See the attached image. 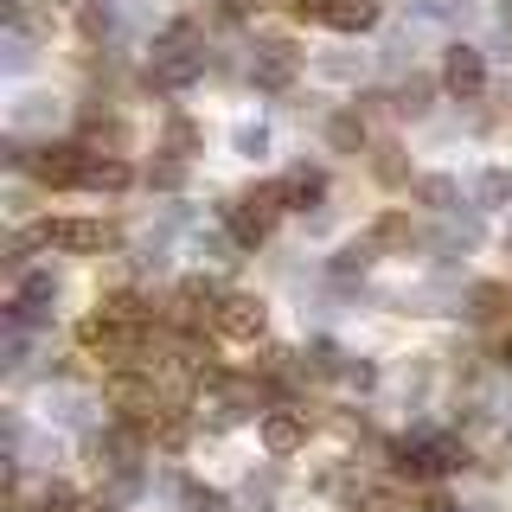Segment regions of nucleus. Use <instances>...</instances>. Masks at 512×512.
<instances>
[{
    "mask_svg": "<svg viewBox=\"0 0 512 512\" xmlns=\"http://www.w3.org/2000/svg\"><path fill=\"white\" fill-rule=\"evenodd\" d=\"M365 237H372L378 250H410V244H416V231H410V218H404V212H384Z\"/></svg>",
    "mask_w": 512,
    "mask_h": 512,
    "instance_id": "obj_15",
    "label": "nucleus"
},
{
    "mask_svg": "<svg viewBox=\"0 0 512 512\" xmlns=\"http://www.w3.org/2000/svg\"><path fill=\"white\" fill-rule=\"evenodd\" d=\"M346 506H352V512H404L397 487H372V480H359V493H352Z\"/></svg>",
    "mask_w": 512,
    "mask_h": 512,
    "instance_id": "obj_19",
    "label": "nucleus"
},
{
    "mask_svg": "<svg viewBox=\"0 0 512 512\" xmlns=\"http://www.w3.org/2000/svg\"><path fill=\"white\" fill-rule=\"evenodd\" d=\"M308 436H314V416L295 410V404H282V410L263 416V448H269V455H295V448H308Z\"/></svg>",
    "mask_w": 512,
    "mask_h": 512,
    "instance_id": "obj_7",
    "label": "nucleus"
},
{
    "mask_svg": "<svg viewBox=\"0 0 512 512\" xmlns=\"http://www.w3.org/2000/svg\"><path fill=\"white\" fill-rule=\"evenodd\" d=\"M128 180H135V167H128L122 154H84V180H77V186H90V192H122Z\"/></svg>",
    "mask_w": 512,
    "mask_h": 512,
    "instance_id": "obj_11",
    "label": "nucleus"
},
{
    "mask_svg": "<svg viewBox=\"0 0 512 512\" xmlns=\"http://www.w3.org/2000/svg\"><path fill=\"white\" fill-rule=\"evenodd\" d=\"M346 384H352V391H372V384H378V365L372 359H346V372H340Z\"/></svg>",
    "mask_w": 512,
    "mask_h": 512,
    "instance_id": "obj_24",
    "label": "nucleus"
},
{
    "mask_svg": "<svg viewBox=\"0 0 512 512\" xmlns=\"http://www.w3.org/2000/svg\"><path fill=\"white\" fill-rule=\"evenodd\" d=\"M84 154L90 148H71V141H45V148H32L26 154V173H32V180H39V186H77V180H84Z\"/></svg>",
    "mask_w": 512,
    "mask_h": 512,
    "instance_id": "obj_4",
    "label": "nucleus"
},
{
    "mask_svg": "<svg viewBox=\"0 0 512 512\" xmlns=\"http://www.w3.org/2000/svg\"><path fill=\"white\" fill-rule=\"evenodd\" d=\"M506 301H512L506 282H480V288H468V320L493 327V320H506Z\"/></svg>",
    "mask_w": 512,
    "mask_h": 512,
    "instance_id": "obj_13",
    "label": "nucleus"
},
{
    "mask_svg": "<svg viewBox=\"0 0 512 512\" xmlns=\"http://www.w3.org/2000/svg\"><path fill=\"white\" fill-rule=\"evenodd\" d=\"M378 180H404V160H397V148H378Z\"/></svg>",
    "mask_w": 512,
    "mask_h": 512,
    "instance_id": "obj_26",
    "label": "nucleus"
},
{
    "mask_svg": "<svg viewBox=\"0 0 512 512\" xmlns=\"http://www.w3.org/2000/svg\"><path fill=\"white\" fill-rule=\"evenodd\" d=\"M500 372H512V333L500 340Z\"/></svg>",
    "mask_w": 512,
    "mask_h": 512,
    "instance_id": "obj_30",
    "label": "nucleus"
},
{
    "mask_svg": "<svg viewBox=\"0 0 512 512\" xmlns=\"http://www.w3.org/2000/svg\"><path fill=\"white\" fill-rule=\"evenodd\" d=\"M423 512H468V506H461L455 493H429V500H423Z\"/></svg>",
    "mask_w": 512,
    "mask_h": 512,
    "instance_id": "obj_28",
    "label": "nucleus"
},
{
    "mask_svg": "<svg viewBox=\"0 0 512 512\" xmlns=\"http://www.w3.org/2000/svg\"><path fill=\"white\" fill-rule=\"evenodd\" d=\"M39 237H45V250H71V256H96L116 244V231L103 218H52V224H39Z\"/></svg>",
    "mask_w": 512,
    "mask_h": 512,
    "instance_id": "obj_2",
    "label": "nucleus"
},
{
    "mask_svg": "<svg viewBox=\"0 0 512 512\" xmlns=\"http://www.w3.org/2000/svg\"><path fill=\"white\" fill-rule=\"evenodd\" d=\"M506 250H512V237H506Z\"/></svg>",
    "mask_w": 512,
    "mask_h": 512,
    "instance_id": "obj_33",
    "label": "nucleus"
},
{
    "mask_svg": "<svg viewBox=\"0 0 512 512\" xmlns=\"http://www.w3.org/2000/svg\"><path fill=\"white\" fill-rule=\"evenodd\" d=\"M263 148H269V135H263V128H244V135H237V154H250V160H256Z\"/></svg>",
    "mask_w": 512,
    "mask_h": 512,
    "instance_id": "obj_27",
    "label": "nucleus"
},
{
    "mask_svg": "<svg viewBox=\"0 0 512 512\" xmlns=\"http://www.w3.org/2000/svg\"><path fill=\"white\" fill-rule=\"evenodd\" d=\"M276 212H288L282 186H250V192H237V199L224 205V231H231L237 250H256L269 237V224H276Z\"/></svg>",
    "mask_w": 512,
    "mask_h": 512,
    "instance_id": "obj_1",
    "label": "nucleus"
},
{
    "mask_svg": "<svg viewBox=\"0 0 512 512\" xmlns=\"http://www.w3.org/2000/svg\"><path fill=\"white\" fill-rule=\"evenodd\" d=\"M199 77H205V45L199 52H154V64H148L154 90H186V84H199Z\"/></svg>",
    "mask_w": 512,
    "mask_h": 512,
    "instance_id": "obj_8",
    "label": "nucleus"
},
{
    "mask_svg": "<svg viewBox=\"0 0 512 512\" xmlns=\"http://www.w3.org/2000/svg\"><path fill=\"white\" fill-rule=\"evenodd\" d=\"M416 199H423L429 212H455V205H461V186L448 180V173H429V180H416Z\"/></svg>",
    "mask_w": 512,
    "mask_h": 512,
    "instance_id": "obj_16",
    "label": "nucleus"
},
{
    "mask_svg": "<svg viewBox=\"0 0 512 512\" xmlns=\"http://www.w3.org/2000/svg\"><path fill=\"white\" fill-rule=\"evenodd\" d=\"M320 20H327L333 32H372L378 26V0H327Z\"/></svg>",
    "mask_w": 512,
    "mask_h": 512,
    "instance_id": "obj_12",
    "label": "nucleus"
},
{
    "mask_svg": "<svg viewBox=\"0 0 512 512\" xmlns=\"http://www.w3.org/2000/svg\"><path fill=\"white\" fill-rule=\"evenodd\" d=\"M52 301H58V282H52V269H32V276H20V288H13V301H7V320H20V327H39V320L52 314Z\"/></svg>",
    "mask_w": 512,
    "mask_h": 512,
    "instance_id": "obj_6",
    "label": "nucleus"
},
{
    "mask_svg": "<svg viewBox=\"0 0 512 512\" xmlns=\"http://www.w3.org/2000/svg\"><path fill=\"white\" fill-rule=\"evenodd\" d=\"M295 7H301V13H308V7H314V13H320V7H327V0H295Z\"/></svg>",
    "mask_w": 512,
    "mask_h": 512,
    "instance_id": "obj_31",
    "label": "nucleus"
},
{
    "mask_svg": "<svg viewBox=\"0 0 512 512\" xmlns=\"http://www.w3.org/2000/svg\"><path fill=\"white\" fill-rule=\"evenodd\" d=\"M506 199H512V173L487 167V173H480V205H506Z\"/></svg>",
    "mask_w": 512,
    "mask_h": 512,
    "instance_id": "obj_22",
    "label": "nucleus"
},
{
    "mask_svg": "<svg viewBox=\"0 0 512 512\" xmlns=\"http://www.w3.org/2000/svg\"><path fill=\"white\" fill-rule=\"evenodd\" d=\"M442 90L461 96V103H474V96L487 90V58H480L474 45H448V58H442Z\"/></svg>",
    "mask_w": 512,
    "mask_h": 512,
    "instance_id": "obj_5",
    "label": "nucleus"
},
{
    "mask_svg": "<svg viewBox=\"0 0 512 512\" xmlns=\"http://www.w3.org/2000/svg\"><path fill=\"white\" fill-rule=\"evenodd\" d=\"M180 506L186 512H231V506H224V493L218 487H199V480H180Z\"/></svg>",
    "mask_w": 512,
    "mask_h": 512,
    "instance_id": "obj_20",
    "label": "nucleus"
},
{
    "mask_svg": "<svg viewBox=\"0 0 512 512\" xmlns=\"http://www.w3.org/2000/svg\"><path fill=\"white\" fill-rule=\"evenodd\" d=\"M500 13H506V26H512V0H506V7H500Z\"/></svg>",
    "mask_w": 512,
    "mask_h": 512,
    "instance_id": "obj_32",
    "label": "nucleus"
},
{
    "mask_svg": "<svg viewBox=\"0 0 512 512\" xmlns=\"http://www.w3.org/2000/svg\"><path fill=\"white\" fill-rule=\"evenodd\" d=\"M295 71H301L295 45L276 39V45H263V52H256V64H250V84H256V90H288V84H295Z\"/></svg>",
    "mask_w": 512,
    "mask_h": 512,
    "instance_id": "obj_9",
    "label": "nucleus"
},
{
    "mask_svg": "<svg viewBox=\"0 0 512 512\" xmlns=\"http://www.w3.org/2000/svg\"><path fill=\"white\" fill-rule=\"evenodd\" d=\"M372 256H378V244H372V237L346 244L340 256H333V282H352V276H365V269H372Z\"/></svg>",
    "mask_w": 512,
    "mask_h": 512,
    "instance_id": "obj_17",
    "label": "nucleus"
},
{
    "mask_svg": "<svg viewBox=\"0 0 512 512\" xmlns=\"http://www.w3.org/2000/svg\"><path fill=\"white\" fill-rule=\"evenodd\" d=\"M256 7H263V0H218V13H231V20H250Z\"/></svg>",
    "mask_w": 512,
    "mask_h": 512,
    "instance_id": "obj_29",
    "label": "nucleus"
},
{
    "mask_svg": "<svg viewBox=\"0 0 512 512\" xmlns=\"http://www.w3.org/2000/svg\"><path fill=\"white\" fill-rule=\"evenodd\" d=\"M327 141H333L340 154H359V148H365V116H359V109H340V116L327 122Z\"/></svg>",
    "mask_w": 512,
    "mask_h": 512,
    "instance_id": "obj_14",
    "label": "nucleus"
},
{
    "mask_svg": "<svg viewBox=\"0 0 512 512\" xmlns=\"http://www.w3.org/2000/svg\"><path fill=\"white\" fill-rule=\"evenodd\" d=\"M32 512H84V500H77V487H64V480H52V487L39 493V506Z\"/></svg>",
    "mask_w": 512,
    "mask_h": 512,
    "instance_id": "obj_21",
    "label": "nucleus"
},
{
    "mask_svg": "<svg viewBox=\"0 0 512 512\" xmlns=\"http://www.w3.org/2000/svg\"><path fill=\"white\" fill-rule=\"evenodd\" d=\"M263 327H269V308L256 295H224L218 314H212V333H218V340H237V346H256Z\"/></svg>",
    "mask_w": 512,
    "mask_h": 512,
    "instance_id": "obj_3",
    "label": "nucleus"
},
{
    "mask_svg": "<svg viewBox=\"0 0 512 512\" xmlns=\"http://www.w3.org/2000/svg\"><path fill=\"white\" fill-rule=\"evenodd\" d=\"M148 186H160V192H173V186H180V160H160V167L148 173Z\"/></svg>",
    "mask_w": 512,
    "mask_h": 512,
    "instance_id": "obj_25",
    "label": "nucleus"
},
{
    "mask_svg": "<svg viewBox=\"0 0 512 512\" xmlns=\"http://www.w3.org/2000/svg\"><path fill=\"white\" fill-rule=\"evenodd\" d=\"M192 148H199V122H192V116H173L167 135H160V154H167V160H186Z\"/></svg>",
    "mask_w": 512,
    "mask_h": 512,
    "instance_id": "obj_18",
    "label": "nucleus"
},
{
    "mask_svg": "<svg viewBox=\"0 0 512 512\" xmlns=\"http://www.w3.org/2000/svg\"><path fill=\"white\" fill-rule=\"evenodd\" d=\"M276 186H282V205H288V212H308V205L327 199V173L308 167V160H295V167H288Z\"/></svg>",
    "mask_w": 512,
    "mask_h": 512,
    "instance_id": "obj_10",
    "label": "nucleus"
},
{
    "mask_svg": "<svg viewBox=\"0 0 512 512\" xmlns=\"http://www.w3.org/2000/svg\"><path fill=\"white\" fill-rule=\"evenodd\" d=\"M397 116H423V109H429V84H423V77H410V84L404 90H397Z\"/></svg>",
    "mask_w": 512,
    "mask_h": 512,
    "instance_id": "obj_23",
    "label": "nucleus"
}]
</instances>
